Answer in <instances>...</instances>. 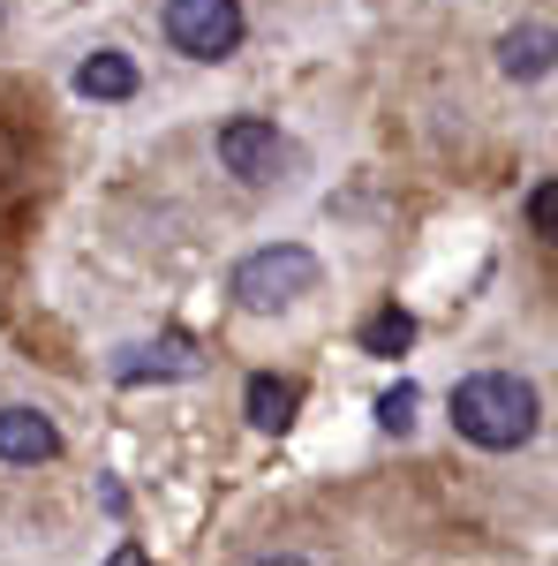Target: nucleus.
<instances>
[{
    "label": "nucleus",
    "mask_w": 558,
    "mask_h": 566,
    "mask_svg": "<svg viewBox=\"0 0 558 566\" xmlns=\"http://www.w3.org/2000/svg\"><path fill=\"white\" fill-rule=\"evenodd\" d=\"M536 423H544V400H536V386L514 378V370H475V378L453 386V431L468 438V446H483V453L528 446Z\"/></svg>",
    "instance_id": "f257e3e1"
},
{
    "label": "nucleus",
    "mask_w": 558,
    "mask_h": 566,
    "mask_svg": "<svg viewBox=\"0 0 558 566\" xmlns=\"http://www.w3.org/2000/svg\"><path fill=\"white\" fill-rule=\"evenodd\" d=\"M317 280H325V264L309 258L302 242H272V250H250V258L227 272V295L242 310H257V317H272V310L317 295Z\"/></svg>",
    "instance_id": "f03ea898"
},
{
    "label": "nucleus",
    "mask_w": 558,
    "mask_h": 566,
    "mask_svg": "<svg viewBox=\"0 0 558 566\" xmlns=\"http://www.w3.org/2000/svg\"><path fill=\"white\" fill-rule=\"evenodd\" d=\"M242 31H250L242 0H167V39L189 61H227L242 45Z\"/></svg>",
    "instance_id": "7ed1b4c3"
},
{
    "label": "nucleus",
    "mask_w": 558,
    "mask_h": 566,
    "mask_svg": "<svg viewBox=\"0 0 558 566\" xmlns=\"http://www.w3.org/2000/svg\"><path fill=\"white\" fill-rule=\"evenodd\" d=\"M219 167L234 181H250V189H264V181L287 175V136L272 129V122H257V114H234L219 129Z\"/></svg>",
    "instance_id": "20e7f679"
},
{
    "label": "nucleus",
    "mask_w": 558,
    "mask_h": 566,
    "mask_svg": "<svg viewBox=\"0 0 558 566\" xmlns=\"http://www.w3.org/2000/svg\"><path fill=\"white\" fill-rule=\"evenodd\" d=\"M204 370V355H197V340H181V333H167V340H136V348L114 355V378L122 386H151V378H197Z\"/></svg>",
    "instance_id": "39448f33"
},
{
    "label": "nucleus",
    "mask_w": 558,
    "mask_h": 566,
    "mask_svg": "<svg viewBox=\"0 0 558 566\" xmlns=\"http://www.w3.org/2000/svg\"><path fill=\"white\" fill-rule=\"evenodd\" d=\"M61 453V431H53V416L39 408H0V461H15V469H39Z\"/></svg>",
    "instance_id": "423d86ee"
},
{
    "label": "nucleus",
    "mask_w": 558,
    "mask_h": 566,
    "mask_svg": "<svg viewBox=\"0 0 558 566\" xmlns=\"http://www.w3.org/2000/svg\"><path fill=\"white\" fill-rule=\"evenodd\" d=\"M498 69H506L514 84L551 76V69H558V31H551V23H514V31L498 39Z\"/></svg>",
    "instance_id": "0eeeda50"
},
{
    "label": "nucleus",
    "mask_w": 558,
    "mask_h": 566,
    "mask_svg": "<svg viewBox=\"0 0 558 566\" xmlns=\"http://www.w3.org/2000/svg\"><path fill=\"white\" fill-rule=\"evenodd\" d=\"M295 408H302V386H295V378H272V370H257V378L242 386V416H250L257 431H272V438L295 423Z\"/></svg>",
    "instance_id": "6e6552de"
},
{
    "label": "nucleus",
    "mask_w": 558,
    "mask_h": 566,
    "mask_svg": "<svg viewBox=\"0 0 558 566\" xmlns=\"http://www.w3.org/2000/svg\"><path fill=\"white\" fill-rule=\"evenodd\" d=\"M76 91H84V98H106V106H114V98H136V61L106 45V53H91L84 69H76Z\"/></svg>",
    "instance_id": "1a4fd4ad"
},
{
    "label": "nucleus",
    "mask_w": 558,
    "mask_h": 566,
    "mask_svg": "<svg viewBox=\"0 0 558 566\" xmlns=\"http://www.w3.org/2000/svg\"><path fill=\"white\" fill-rule=\"evenodd\" d=\"M408 348H415V317H408L400 303H386L370 325H362V355H408Z\"/></svg>",
    "instance_id": "9d476101"
},
{
    "label": "nucleus",
    "mask_w": 558,
    "mask_h": 566,
    "mask_svg": "<svg viewBox=\"0 0 558 566\" xmlns=\"http://www.w3.org/2000/svg\"><path fill=\"white\" fill-rule=\"evenodd\" d=\"M415 408H423V392H415L408 378H400V386H392L386 400H378V423H386L392 438H408V431H415Z\"/></svg>",
    "instance_id": "9b49d317"
},
{
    "label": "nucleus",
    "mask_w": 558,
    "mask_h": 566,
    "mask_svg": "<svg viewBox=\"0 0 558 566\" xmlns=\"http://www.w3.org/2000/svg\"><path fill=\"white\" fill-rule=\"evenodd\" d=\"M528 227H536L544 242H558V181H536V189H528Z\"/></svg>",
    "instance_id": "f8f14e48"
},
{
    "label": "nucleus",
    "mask_w": 558,
    "mask_h": 566,
    "mask_svg": "<svg viewBox=\"0 0 558 566\" xmlns=\"http://www.w3.org/2000/svg\"><path fill=\"white\" fill-rule=\"evenodd\" d=\"M106 566H151V559H144L136 544H122V552H114V559H106Z\"/></svg>",
    "instance_id": "ddd939ff"
},
{
    "label": "nucleus",
    "mask_w": 558,
    "mask_h": 566,
    "mask_svg": "<svg viewBox=\"0 0 558 566\" xmlns=\"http://www.w3.org/2000/svg\"><path fill=\"white\" fill-rule=\"evenodd\" d=\"M257 566H309V559H295V552H264Z\"/></svg>",
    "instance_id": "4468645a"
},
{
    "label": "nucleus",
    "mask_w": 558,
    "mask_h": 566,
    "mask_svg": "<svg viewBox=\"0 0 558 566\" xmlns=\"http://www.w3.org/2000/svg\"><path fill=\"white\" fill-rule=\"evenodd\" d=\"M0 15H8V0H0Z\"/></svg>",
    "instance_id": "2eb2a0df"
}]
</instances>
